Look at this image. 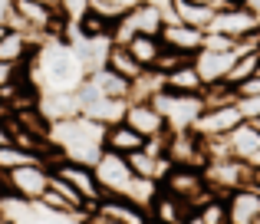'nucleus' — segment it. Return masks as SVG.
Masks as SVG:
<instances>
[{
  "label": "nucleus",
  "mask_w": 260,
  "mask_h": 224,
  "mask_svg": "<svg viewBox=\"0 0 260 224\" xmlns=\"http://www.w3.org/2000/svg\"><path fill=\"white\" fill-rule=\"evenodd\" d=\"M204 181L214 195H231L234 188L250 185V162H241L234 155H217L204 165Z\"/></svg>",
  "instance_id": "4"
},
{
  "label": "nucleus",
  "mask_w": 260,
  "mask_h": 224,
  "mask_svg": "<svg viewBox=\"0 0 260 224\" xmlns=\"http://www.w3.org/2000/svg\"><path fill=\"white\" fill-rule=\"evenodd\" d=\"M128 17H132V23H135V30L139 33H148V37H158L161 33V26H165V10L161 7H155L152 0H139V4L128 10Z\"/></svg>",
  "instance_id": "23"
},
{
  "label": "nucleus",
  "mask_w": 260,
  "mask_h": 224,
  "mask_svg": "<svg viewBox=\"0 0 260 224\" xmlns=\"http://www.w3.org/2000/svg\"><path fill=\"white\" fill-rule=\"evenodd\" d=\"M161 37H148V33H135L132 40H128V53H132L135 59H139V66H152L155 59H158V53H161Z\"/></svg>",
  "instance_id": "27"
},
{
  "label": "nucleus",
  "mask_w": 260,
  "mask_h": 224,
  "mask_svg": "<svg viewBox=\"0 0 260 224\" xmlns=\"http://www.w3.org/2000/svg\"><path fill=\"white\" fill-rule=\"evenodd\" d=\"M102 132H106V125H99L95 119H89L83 112L50 122V139L56 142L63 158H76V162H86V165H92L106 152L102 148Z\"/></svg>",
  "instance_id": "1"
},
{
  "label": "nucleus",
  "mask_w": 260,
  "mask_h": 224,
  "mask_svg": "<svg viewBox=\"0 0 260 224\" xmlns=\"http://www.w3.org/2000/svg\"><path fill=\"white\" fill-rule=\"evenodd\" d=\"M250 165H260V152H257V158H254V162H250Z\"/></svg>",
  "instance_id": "43"
},
{
  "label": "nucleus",
  "mask_w": 260,
  "mask_h": 224,
  "mask_svg": "<svg viewBox=\"0 0 260 224\" xmlns=\"http://www.w3.org/2000/svg\"><path fill=\"white\" fill-rule=\"evenodd\" d=\"M125 162H128V168H132L139 178H155V181H161V175L172 168L168 155L155 158V155H152V152H145V148H135V152H128V155H125Z\"/></svg>",
  "instance_id": "24"
},
{
  "label": "nucleus",
  "mask_w": 260,
  "mask_h": 224,
  "mask_svg": "<svg viewBox=\"0 0 260 224\" xmlns=\"http://www.w3.org/2000/svg\"><path fill=\"white\" fill-rule=\"evenodd\" d=\"M7 115H10V109H7V103L0 99V119H7Z\"/></svg>",
  "instance_id": "40"
},
{
  "label": "nucleus",
  "mask_w": 260,
  "mask_h": 224,
  "mask_svg": "<svg viewBox=\"0 0 260 224\" xmlns=\"http://www.w3.org/2000/svg\"><path fill=\"white\" fill-rule=\"evenodd\" d=\"M161 191L175 195V198H181L184 205L198 208L204 198H211V188L208 181H204V168H194V165H172L165 175H161Z\"/></svg>",
  "instance_id": "2"
},
{
  "label": "nucleus",
  "mask_w": 260,
  "mask_h": 224,
  "mask_svg": "<svg viewBox=\"0 0 260 224\" xmlns=\"http://www.w3.org/2000/svg\"><path fill=\"white\" fill-rule=\"evenodd\" d=\"M125 106L128 99H112V96H95L92 103L83 106V115L95 119L99 125H115V122L125 119Z\"/></svg>",
  "instance_id": "22"
},
{
  "label": "nucleus",
  "mask_w": 260,
  "mask_h": 224,
  "mask_svg": "<svg viewBox=\"0 0 260 224\" xmlns=\"http://www.w3.org/2000/svg\"><path fill=\"white\" fill-rule=\"evenodd\" d=\"M86 79L102 92V96H112V99H132V79L119 76V73L109 70V66H99V70L86 73Z\"/></svg>",
  "instance_id": "19"
},
{
  "label": "nucleus",
  "mask_w": 260,
  "mask_h": 224,
  "mask_svg": "<svg viewBox=\"0 0 260 224\" xmlns=\"http://www.w3.org/2000/svg\"><path fill=\"white\" fill-rule=\"evenodd\" d=\"M56 10L66 23H79L89 10V0H56Z\"/></svg>",
  "instance_id": "32"
},
{
  "label": "nucleus",
  "mask_w": 260,
  "mask_h": 224,
  "mask_svg": "<svg viewBox=\"0 0 260 224\" xmlns=\"http://www.w3.org/2000/svg\"><path fill=\"white\" fill-rule=\"evenodd\" d=\"M184 224H204V221H201V218H198V211H191V214H188V218H184Z\"/></svg>",
  "instance_id": "39"
},
{
  "label": "nucleus",
  "mask_w": 260,
  "mask_h": 224,
  "mask_svg": "<svg viewBox=\"0 0 260 224\" xmlns=\"http://www.w3.org/2000/svg\"><path fill=\"white\" fill-rule=\"evenodd\" d=\"M122 122H128V125H132L139 135H145V139H155V135L168 132L165 115L155 109L152 99H128V106H125V119H122Z\"/></svg>",
  "instance_id": "11"
},
{
  "label": "nucleus",
  "mask_w": 260,
  "mask_h": 224,
  "mask_svg": "<svg viewBox=\"0 0 260 224\" xmlns=\"http://www.w3.org/2000/svg\"><path fill=\"white\" fill-rule=\"evenodd\" d=\"M201 99H204V106H228V103H237V92L228 83H211V86H204Z\"/></svg>",
  "instance_id": "29"
},
{
  "label": "nucleus",
  "mask_w": 260,
  "mask_h": 224,
  "mask_svg": "<svg viewBox=\"0 0 260 224\" xmlns=\"http://www.w3.org/2000/svg\"><path fill=\"white\" fill-rule=\"evenodd\" d=\"M188 59H191V56H184V53H178V50H172V46H161L158 59H155V63L148 66V70H155V73H161V76H165V73H172L175 66L188 63Z\"/></svg>",
  "instance_id": "31"
},
{
  "label": "nucleus",
  "mask_w": 260,
  "mask_h": 224,
  "mask_svg": "<svg viewBox=\"0 0 260 224\" xmlns=\"http://www.w3.org/2000/svg\"><path fill=\"white\" fill-rule=\"evenodd\" d=\"M257 59H260V46H247V50H241L237 59H234V66H231V73L224 76V83L237 89L244 79H250L257 73Z\"/></svg>",
  "instance_id": "25"
},
{
  "label": "nucleus",
  "mask_w": 260,
  "mask_h": 224,
  "mask_svg": "<svg viewBox=\"0 0 260 224\" xmlns=\"http://www.w3.org/2000/svg\"><path fill=\"white\" fill-rule=\"evenodd\" d=\"M237 122H244V112H241V106H237V103L204 106V112L198 115V122H194V132L204 135V139H214V135H228Z\"/></svg>",
  "instance_id": "10"
},
{
  "label": "nucleus",
  "mask_w": 260,
  "mask_h": 224,
  "mask_svg": "<svg viewBox=\"0 0 260 224\" xmlns=\"http://www.w3.org/2000/svg\"><path fill=\"white\" fill-rule=\"evenodd\" d=\"M257 76H260V59H257Z\"/></svg>",
  "instance_id": "46"
},
{
  "label": "nucleus",
  "mask_w": 260,
  "mask_h": 224,
  "mask_svg": "<svg viewBox=\"0 0 260 224\" xmlns=\"http://www.w3.org/2000/svg\"><path fill=\"white\" fill-rule=\"evenodd\" d=\"M204 50H214V53H231V50H244L237 40L224 37L217 30H204Z\"/></svg>",
  "instance_id": "33"
},
{
  "label": "nucleus",
  "mask_w": 260,
  "mask_h": 224,
  "mask_svg": "<svg viewBox=\"0 0 260 224\" xmlns=\"http://www.w3.org/2000/svg\"><path fill=\"white\" fill-rule=\"evenodd\" d=\"M106 66H109V70H115L119 76H125V79L142 76V70H145V66H139V59H135L132 53H128V46H119V43H112V46H109Z\"/></svg>",
  "instance_id": "26"
},
{
  "label": "nucleus",
  "mask_w": 260,
  "mask_h": 224,
  "mask_svg": "<svg viewBox=\"0 0 260 224\" xmlns=\"http://www.w3.org/2000/svg\"><path fill=\"white\" fill-rule=\"evenodd\" d=\"M26 73L23 63H7V59H0V89H7V86H13L20 76Z\"/></svg>",
  "instance_id": "34"
},
{
  "label": "nucleus",
  "mask_w": 260,
  "mask_h": 224,
  "mask_svg": "<svg viewBox=\"0 0 260 224\" xmlns=\"http://www.w3.org/2000/svg\"><path fill=\"white\" fill-rule=\"evenodd\" d=\"M214 13L217 7H201V4H191V0H172V7H168V20L175 17L188 26H198V30H208Z\"/></svg>",
  "instance_id": "21"
},
{
  "label": "nucleus",
  "mask_w": 260,
  "mask_h": 224,
  "mask_svg": "<svg viewBox=\"0 0 260 224\" xmlns=\"http://www.w3.org/2000/svg\"><path fill=\"white\" fill-rule=\"evenodd\" d=\"M4 33H7V23H0V37H4Z\"/></svg>",
  "instance_id": "42"
},
{
  "label": "nucleus",
  "mask_w": 260,
  "mask_h": 224,
  "mask_svg": "<svg viewBox=\"0 0 260 224\" xmlns=\"http://www.w3.org/2000/svg\"><path fill=\"white\" fill-rule=\"evenodd\" d=\"M165 89L168 92H184V96H201L204 92V79L198 76V70H194V63H181V66H175L172 73H165Z\"/></svg>",
  "instance_id": "20"
},
{
  "label": "nucleus",
  "mask_w": 260,
  "mask_h": 224,
  "mask_svg": "<svg viewBox=\"0 0 260 224\" xmlns=\"http://www.w3.org/2000/svg\"><path fill=\"white\" fill-rule=\"evenodd\" d=\"M145 224H158V221H155V218H145Z\"/></svg>",
  "instance_id": "44"
},
{
  "label": "nucleus",
  "mask_w": 260,
  "mask_h": 224,
  "mask_svg": "<svg viewBox=\"0 0 260 224\" xmlns=\"http://www.w3.org/2000/svg\"><path fill=\"white\" fill-rule=\"evenodd\" d=\"M224 145H228V155L241 162H254L257 152H260V122L254 119H244L224 135Z\"/></svg>",
  "instance_id": "12"
},
{
  "label": "nucleus",
  "mask_w": 260,
  "mask_h": 224,
  "mask_svg": "<svg viewBox=\"0 0 260 224\" xmlns=\"http://www.w3.org/2000/svg\"><path fill=\"white\" fill-rule=\"evenodd\" d=\"M10 17H13V0H0V23L10 26Z\"/></svg>",
  "instance_id": "36"
},
{
  "label": "nucleus",
  "mask_w": 260,
  "mask_h": 224,
  "mask_svg": "<svg viewBox=\"0 0 260 224\" xmlns=\"http://www.w3.org/2000/svg\"><path fill=\"white\" fill-rule=\"evenodd\" d=\"M228 198V218L231 224H260V188L244 185L234 188Z\"/></svg>",
  "instance_id": "13"
},
{
  "label": "nucleus",
  "mask_w": 260,
  "mask_h": 224,
  "mask_svg": "<svg viewBox=\"0 0 260 224\" xmlns=\"http://www.w3.org/2000/svg\"><path fill=\"white\" fill-rule=\"evenodd\" d=\"M208 30H217V33H224V37L237 40V43H241V40H250V37H260L257 17L244 4H224V7H217V13H214V20H211Z\"/></svg>",
  "instance_id": "7"
},
{
  "label": "nucleus",
  "mask_w": 260,
  "mask_h": 224,
  "mask_svg": "<svg viewBox=\"0 0 260 224\" xmlns=\"http://www.w3.org/2000/svg\"><path fill=\"white\" fill-rule=\"evenodd\" d=\"M152 103H155V109L165 115V122H168L172 132H178V129H194L198 115L204 112V99L201 96H184V92H168V89L155 92Z\"/></svg>",
  "instance_id": "5"
},
{
  "label": "nucleus",
  "mask_w": 260,
  "mask_h": 224,
  "mask_svg": "<svg viewBox=\"0 0 260 224\" xmlns=\"http://www.w3.org/2000/svg\"><path fill=\"white\" fill-rule=\"evenodd\" d=\"M50 172L56 175V178L70 181V185L86 198L89 208L102 201V188H99V178H95V168L92 165L76 162V158H59V162H53V165H50Z\"/></svg>",
  "instance_id": "8"
},
{
  "label": "nucleus",
  "mask_w": 260,
  "mask_h": 224,
  "mask_svg": "<svg viewBox=\"0 0 260 224\" xmlns=\"http://www.w3.org/2000/svg\"><path fill=\"white\" fill-rule=\"evenodd\" d=\"M191 4H201V7H224V0H191Z\"/></svg>",
  "instance_id": "38"
},
{
  "label": "nucleus",
  "mask_w": 260,
  "mask_h": 224,
  "mask_svg": "<svg viewBox=\"0 0 260 224\" xmlns=\"http://www.w3.org/2000/svg\"><path fill=\"white\" fill-rule=\"evenodd\" d=\"M237 106H241L244 119H254V122H260V96H247V99H237Z\"/></svg>",
  "instance_id": "35"
},
{
  "label": "nucleus",
  "mask_w": 260,
  "mask_h": 224,
  "mask_svg": "<svg viewBox=\"0 0 260 224\" xmlns=\"http://www.w3.org/2000/svg\"><path fill=\"white\" fill-rule=\"evenodd\" d=\"M237 53H241V50L214 53V50H204V46H201V50L191 56V63H194L198 76L204 79V86H211V83H224V76L231 73V66H234V59H237Z\"/></svg>",
  "instance_id": "15"
},
{
  "label": "nucleus",
  "mask_w": 260,
  "mask_h": 224,
  "mask_svg": "<svg viewBox=\"0 0 260 224\" xmlns=\"http://www.w3.org/2000/svg\"><path fill=\"white\" fill-rule=\"evenodd\" d=\"M191 211H194L191 205H184L181 198L161 191V185H158V195H155L152 208H148V218H155L158 224H184V218H188Z\"/></svg>",
  "instance_id": "18"
},
{
  "label": "nucleus",
  "mask_w": 260,
  "mask_h": 224,
  "mask_svg": "<svg viewBox=\"0 0 260 224\" xmlns=\"http://www.w3.org/2000/svg\"><path fill=\"white\" fill-rule=\"evenodd\" d=\"M37 4H53V7H56V0H37Z\"/></svg>",
  "instance_id": "41"
},
{
  "label": "nucleus",
  "mask_w": 260,
  "mask_h": 224,
  "mask_svg": "<svg viewBox=\"0 0 260 224\" xmlns=\"http://www.w3.org/2000/svg\"><path fill=\"white\" fill-rule=\"evenodd\" d=\"M194 211H198V218H201L204 224H231V218H228V198H224V195H211V198H204Z\"/></svg>",
  "instance_id": "28"
},
{
  "label": "nucleus",
  "mask_w": 260,
  "mask_h": 224,
  "mask_svg": "<svg viewBox=\"0 0 260 224\" xmlns=\"http://www.w3.org/2000/svg\"><path fill=\"white\" fill-rule=\"evenodd\" d=\"M224 4H241V0H224Z\"/></svg>",
  "instance_id": "45"
},
{
  "label": "nucleus",
  "mask_w": 260,
  "mask_h": 224,
  "mask_svg": "<svg viewBox=\"0 0 260 224\" xmlns=\"http://www.w3.org/2000/svg\"><path fill=\"white\" fill-rule=\"evenodd\" d=\"M95 168V178H99V188H102V198H125L128 188L135 181V172L128 168L125 155L119 152H102L99 158L92 162Z\"/></svg>",
  "instance_id": "6"
},
{
  "label": "nucleus",
  "mask_w": 260,
  "mask_h": 224,
  "mask_svg": "<svg viewBox=\"0 0 260 224\" xmlns=\"http://www.w3.org/2000/svg\"><path fill=\"white\" fill-rule=\"evenodd\" d=\"M109 46H112L109 37H76L70 43V50H73V56H76V63L83 66V73H92V70H99V66H106Z\"/></svg>",
  "instance_id": "16"
},
{
  "label": "nucleus",
  "mask_w": 260,
  "mask_h": 224,
  "mask_svg": "<svg viewBox=\"0 0 260 224\" xmlns=\"http://www.w3.org/2000/svg\"><path fill=\"white\" fill-rule=\"evenodd\" d=\"M26 162H37V158H33L30 152H23V148H17V145H0V175L10 172V168L26 165Z\"/></svg>",
  "instance_id": "30"
},
{
  "label": "nucleus",
  "mask_w": 260,
  "mask_h": 224,
  "mask_svg": "<svg viewBox=\"0 0 260 224\" xmlns=\"http://www.w3.org/2000/svg\"><path fill=\"white\" fill-rule=\"evenodd\" d=\"M50 178H53V172L43 162H26V165H20V168L4 172L7 195H13V198H20V201H30V205L50 188Z\"/></svg>",
  "instance_id": "3"
},
{
  "label": "nucleus",
  "mask_w": 260,
  "mask_h": 224,
  "mask_svg": "<svg viewBox=\"0 0 260 224\" xmlns=\"http://www.w3.org/2000/svg\"><path fill=\"white\" fill-rule=\"evenodd\" d=\"M102 148L128 155L135 148H145V135H139L128 122H115V125H106V132H102Z\"/></svg>",
  "instance_id": "17"
},
{
  "label": "nucleus",
  "mask_w": 260,
  "mask_h": 224,
  "mask_svg": "<svg viewBox=\"0 0 260 224\" xmlns=\"http://www.w3.org/2000/svg\"><path fill=\"white\" fill-rule=\"evenodd\" d=\"M0 145H13L10 129H7V119H0Z\"/></svg>",
  "instance_id": "37"
},
{
  "label": "nucleus",
  "mask_w": 260,
  "mask_h": 224,
  "mask_svg": "<svg viewBox=\"0 0 260 224\" xmlns=\"http://www.w3.org/2000/svg\"><path fill=\"white\" fill-rule=\"evenodd\" d=\"M165 155H168L172 165H194V168L208 165V145H204V135H198L194 129H178V132L168 129Z\"/></svg>",
  "instance_id": "9"
},
{
  "label": "nucleus",
  "mask_w": 260,
  "mask_h": 224,
  "mask_svg": "<svg viewBox=\"0 0 260 224\" xmlns=\"http://www.w3.org/2000/svg\"><path fill=\"white\" fill-rule=\"evenodd\" d=\"M158 37H161V43H165V46L184 53V56H194V53L204 46V30L188 26V23H181V20H175V17L165 20V26H161Z\"/></svg>",
  "instance_id": "14"
}]
</instances>
